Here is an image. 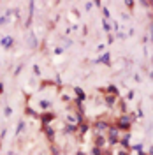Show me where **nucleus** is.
<instances>
[{"label": "nucleus", "instance_id": "obj_1", "mask_svg": "<svg viewBox=\"0 0 153 155\" xmlns=\"http://www.w3.org/2000/svg\"><path fill=\"white\" fill-rule=\"evenodd\" d=\"M2 44H4V46H9V44H11V39H9V37H5L4 41H2Z\"/></svg>", "mask_w": 153, "mask_h": 155}]
</instances>
